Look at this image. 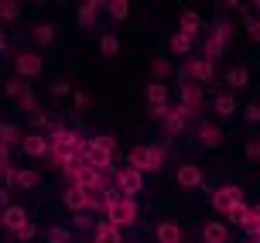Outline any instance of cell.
<instances>
[{
  "instance_id": "obj_30",
  "label": "cell",
  "mask_w": 260,
  "mask_h": 243,
  "mask_svg": "<svg viewBox=\"0 0 260 243\" xmlns=\"http://www.w3.org/2000/svg\"><path fill=\"white\" fill-rule=\"evenodd\" d=\"M89 147H96V151H117V137H110V134H100V137H92Z\"/></svg>"
},
{
  "instance_id": "obj_13",
  "label": "cell",
  "mask_w": 260,
  "mask_h": 243,
  "mask_svg": "<svg viewBox=\"0 0 260 243\" xmlns=\"http://www.w3.org/2000/svg\"><path fill=\"white\" fill-rule=\"evenodd\" d=\"M178 96H182V106L202 110V86H199V82H192V79H185L182 86H178Z\"/></svg>"
},
{
  "instance_id": "obj_37",
  "label": "cell",
  "mask_w": 260,
  "mask_h": 243,
  "mask_svg": "<svg viewBox=\"0 0 260 243\" xmlns=\"http://www.w3.org/2000/svg\"><path fill=\"white\" fill-rule=\"evenodd\" d=\"M14 236H17V240H21V243H31V240H35V236H38V230H35V223H27V226H21V230L14 233Z\"/></svg>"
},
{
  "instance_id": "obj_47",
  "label": "cell",
  "mask_w": 260,
  "mask_h": 243,
  "mask_svg": "<svg viewBox=\"0 0 260 243\" xmlns=\"http://www.w3.org/2000/svg\"><path fill=\"white\" fill-rule=\"evenodd\" d=\"M250 11H257V17H260V0H257V4H253V7H250Z\"/></svg>"
},
{
  "instance_id": "obj_35",
  "label": "cell",
  "mask_w": 260,
  "mask_h": 243,
  "mask_svg": "<svg viewBox=\"0 0 260 243\" xmlns=\"http://www.w3.org/2000/svg\"><path fill=\"white\" fill-rule=\"evenodd\" d=\"M24 89H27V86L21 82V79H7V82H4V93L14 96V100H21V93H24Z\"/></svg>"
},
{
  "instance_id": "obj_46",
  "label": "cell",
  "mask_w": 260,
  "mask_h": 243,
  "mask_svg": "<svg viewBox=\"0 0 260 243\" xmlns=\"http://www.w3.org/2000/svg\"><path fill=\"white\" fill-rule=\"evenodd\" d=\"M0 51H7V35H0Z\"/></svg>"
},
{
  "instance_id": "obj_40",
  "label": "cell",
  "mask_w": 260,
  "mask_h": 243,
  "mask_svg": "<svg viewBox=\"0 0 260 243\" xmlns=\"http://www.w3.org/2000/svg\"><path fill=\"white\" fill-rule=\"evenodd\" d=\"M171 110V103H161V106H151V113H147V120H165Z\"/></svg>"
},
{
  "instance_id": "obj_16",
  "label": "cell",
  "mask_w": 260,
  "mask_h": 243,
  "mask_svg": "<svg viewBox=\"0 0 260 243\" xmlns=\"http://www.w3.org/2000/svg\"><path fill=\"white\" fill-rule=\"evenodd\" d=\"M89 168L103 171V175H113V154H110V151H96V147H89Z\"/></svg>"
},
{
  "instance_id": "obj_12",
  "label": "cell",
  "mask_w": 260,
  "mask_h": 243,
  "mask_svg": "<svg viewBox=\"0 0 260 243\" xmlns=\"http://www.w3.org/2000/svg\"><path fill=\"white\" fill-rule=\"evenodd\" d=\"M154 236H157V243H185V230L178 226V223H171V219L157 223V226H154Z\"/></svg>"
},
{
  "instance_id": "obj_11",
  "label": "cell",
  "mask_w": 260,
  "mask_h": 243,
  "mask_svg": "<svg viewBox=\"0 0 260 243\" xmlns=\"http://www.w3.org/2000/svg\"><path fill=\"white\" fill-rule=\"evenodd\" d=\"M92 243H123V230L113 226L110 219H100L96 230H92Z\"/></svg>"
},
{
  "instance_id": "obj_36",
  "label": "cell",
  "mask_w": 260,
  "mask_h": 243,
  "mask_svg": "<svg viewBox=\"0 0 260 243\" xmlns=\"http://www.w3.org/2000/svg\"><path fill=\"white\" fill-rule=\"evenodd\" d=\"M17 103H21V110H27V113H38V100H35V93H31V89L21 93V100H17Z\"/></svg>"
},
{
  "instance_id": "obj_39",
  "label": "cell",
  "mask_w": 260,
  "mask_h": 243,
  "mask_svg": "<svg viewBox=\"0 0 260 243\" xmlns=\"http://www.w3.org/2000/svg\"><path fill=\"white\" fill-rule=\"evenodd\" d=\"M257 230H260V202H257V205H250V226H247V233L253 236Z\"/></svg>"
},
{
  "instance_id": "obj_1",
  "label": "cell",
  "mask_w": 260,
  "mask_h": 243,
  "mask_svg": "<svg viewBox=\"0 0 260 243\" xmlns=\"http://www.w3.org/2000/svg\"><path fill=\"white\" fill-rule=\"evenodd\" d=\"M127 161L134 171H141V175H154L165 168V147L161 144H141V147H134L127 154Z\"/></svg>"
},
{
  "instance_id": "obj_18",
  "label": "cell",
  "mask_w": 260,
  "mask_h": 243,
  "mask_svg": "<svg viewBox=\"0 0 260 243\" xmlns=\"http://www.w3.org/2000/svg\"><path fill=\"white\" fill-rule=\"evenodd\" d=\"M185 127H188V124H185V120L175 113V110H168V116L161 120V130H165V137H178V134H185Z\"/></svg>"
},
{
  "instance_id": "obj_32",
  "label": "cell",
  "mask_w": 260,
  "mask_h": 243,
  "mask_svg": "<svg viewBox=\"0 0 260 243\" xmlns=\"http://www.w3.org/2000/svg\"><path fill=\"white\" fill-rule=\"evenodd\" d=\"M0 144H21V134H17V127L14 124H0Z\"/></svg>"
},
{
  "instance_id": "obj_14",
  "label": "cell",
  "mask_w": 260,
  "mask_h": 243,
  "mask_svg": "<svg viewBox=\"0 0 260 243\" xmlns=\"http://www.w3.org/2000/svg\"><path fill=\"white\" fill-rule=\"evenodd\" d=\"M202 243H230V230H226V223H206L202 230H199Z\"/></svg>"
},
{
  "instance_id": "obj_2",
  "label": "cell",
  "mask_w": 260,
  "mask_h": 243,
  "mask_svg": "<svg viewBox=\"0 0 260 243\" xmlns=\"http://www.w3.org/2000/svg\"><path fill=\"white\" fill-rule=\"evenodd\" d=\"M113 185H117L120 195H127V199H137L144 192V175L141 171H134V168H113Z\"/></svg>"
},
{
  "instance_id": "obj_20",
  "label": "cell",
  "mask_w": 260,
  "mask_h": 243,
  "mask_svg": "<svg viewBox=\"0 0 260 243\" xmlns=\"http://www.w3.org/2000/svg\"><path fill=\"white\" fill-rule=\"evenodd\" d=\"M100 7H103L100 0H89V4H82V7H79V14H76L79 27H92V24H96V11H100Z\"/></svg>"
},
{
  "instance_id": "obj_5",
  "label": "cell",
  "mask_w": 260,
  "mask_h": 243,
  "mask_svg": "<svg viewBox=\"0 0 260 243\" xmlns=\"http://www.w3.org/2000/svg\"><path fill=\"white\" fill-rule=\"evenodd\" d=\"M27 223H31V216H27L24 205H7V209H0V226H4V230L17 233L21 226H27Z\"/></svg>"
},
{
  "instance_id": "obj_23",
  "label": "cell",
  "mask_w": 260,
  "mask_h": 243,
  "mask_svg": "<svg viewBox=\"0 0 260 243\" xmlns=\"http://www.w3.org/2000/svg\"><path fill=\"white\" fill-rule=\"evenodd\" d=\"M168 45H171V55H192V51H195V41L185 38L182 31H175V35L168 38Z\"/></svg>"
},
{
  "instance_id": "obj_33",
  "label": "cell",
  "mask_w": 260,
  "mask_h": 243,
  "mask_svg": "<svg viewBox=\"0 0 260 243\" xmlns=\"http://www.w3.org/2000/svg\"><path fill=\"white\" fill-rule=\"evenodd\" d=\"M230 35H233V24H230V21H219V24H216V31H212V38L219 41L222 48L230 45Z\"/></svg>"
},
{
  "instance_id": "obj_3",
  "label": "cell",
  "mask_w": 260,
  "mask_h": 243,
  "mask_svg": "<svg viewBox=\"0 0 260 243\" xmlns=\"http://www.w3.org/2000/svg\"><path fill=\"white\" fill-rule=\"evenodd\" d=\"M209 199H212V209L226 216V212H230V205L243 202V189H240V185H219V189H212V192H209Z\"/></svg>"
},
{
  "instance_id": "obj_21",
  "label": "cell",
  "mask_w": 260,
  "mask_h": 243,
  "mask_svg": "<svg viewBox=\"0 0 260 243\" xmlns=\"http://www.w3.org/2000/svg\"><path fill=\"white\" fill-rule=\"evenodd\" d=\"M144 96H147L151 106H161V103H168V86L165 82H147L144 86Z\"/></svg>"
},
{
  "instance_id": "obj_7",
  "label": "cell",
  "mask_w": 260,
  "mask_h": 243,
  "mask_svg": "<svg viewBox=\"0 0 260 243\" xmlns=\"http://www.w3.org/2000/svg\"><path fill=\"white\" fill-rule=\"evenodd\" d=\"M182 72H185V79H192V82H199V86H202V82H209V79L216 76V65L206 62V58H192Z\"/></svg>"
},
{
  "instance_id": "obj_42",
  "label": "cell",
  "mask_w": 260,
  "mask_h": 243,
  "mask_svg": "<svg viewBox=\"0 0 260 243\" xmlns=\"http://www.w3.org/2000/svg\"><path fill=\"white\" fill-rule=\"evenodd\" d=\"M247 161H250V165H257V161H260V141H247Z\"/></svg>"
},
{
  "instance_id": "obj_27",
  "label": "cell",
  "mask_w": 260,
  "mask_h": 243,
  "mask_svg": "<svg viewBox=\"0 0 260 243\" xmlns=\"http://www.w3.org/2000/svg\"><path fill=\"white\" fill-rule=\"evenodd\" d=\"M247 82H250V72L243 69V65H236V69L226 72V86H233V89H243Z\"/></svg>"
},
{
  "instance_id": "obj_48",
  "label": "cell",
  "mask_w": 260,
  "mask_h": 243,
  "mask_svg": "<svg viewBox=\"0 0 260 243\" xmlns=\"http://www.w3.org/2000/svg\"><path fill=\"white\" fill-rule=\"evenodd\" d=\"M253 236H257V240H260V230H257V233H253Z\"/></svg>"
},
{
  "instance_id": "obj_17",
  "label": "cell",
  "mask_w": 260,
  "mask_h": 243,
  "mask_svg": "<svg viewBox=\"0 0 260 243\" xmlns=\"http://www.w3.org/2000/svg\"><path fill=\"white\" fill-rule=\"evenodd\" d=\"M226 219H230L233 226H240V230H247V226H250V202H236V205H230Z\"/></svg>"
},
{
  "instance_id": "obj_9",
  "label": "cell",
  "mask_w": 260,
  "mask_h": 243,
  "mask_svg": "<svg viewBox=\"0 0 260 243\" xmlns=\"http://www.w3.org/2000/svg\"><path fill=\"white\" fill-rule=\"evenodd\" d=\"M175 181H178L182 189H199V185H206V171L199 165H182L175 171Z\"/></svg>"
},
{
  "instance_id": "obj_25",
  "label": "cell",
  "mask_w": 260,
  "mask_h": 243,
  "mask_svg": "<svg viewBox=\"0 0 260 243\" xmlns=\"http://www.w3.org/2000/svg\"><path fill=\"white\" fill-rule=\"evenodd\" d=\"M38 181H41V175H35L31 168H17L14 171V185L17 189H38Z\"/></svg>"
},
{
  "instance_id": "obj_8",
  "label": "cell",
  "mask_w": 260,
  "mask_h": 243,
  "mask_svg": "<svg viewBox=\"0 0 260 243\" xmlns=\"http://www.w3.org/2000/svg\"><path fill=\"white\" fill-rule=\"evenodd\" d=\"M195 137H199V144L202 147H219L222 144V130H219V124H212V120H199V130H195Z\"/></svg>"
},
{
  "instance_id": "obj_31",
  "label": "cell",
  "mask_w": 260,
  "mask_h": 243,
  "mask_svg": "<svg viewBox=\"0 0 260 243\" xmlns=\"http://www.w3.org/2000/svg\"><path fill=\"white\" fill-rule=\"evenodd\" d=\"M168 72H171V65H168V58H154V65H151V82H165L168 79Z\"/></svg>"
},
{
  "instance_id": "obj_6",
  "label": "cell",
  "mask_w": 260,
  "mask_h": 243,
  "mask_svg": "<svg viewBox=\"0 0 260 243\" xmlns=\"http://www.w3.org/2000/svg\"><path fill=\"white\" fill-rule=\"evenodd\" d=\"M14 65H17V76L21 79H35V76H41V69H45L41 55H35V51H21V55L14 58Z\"/></svg>"
},
{
  "instance_id": "obj_45",
  "label": "cell",
  "mask_w": 260,
  "mask_h": 243,
  "mask_svg": "<svg viewBox=\"0 0 260 243\" xmlns=\"http://www.w3.org/2000/svg\"><path fill=\"white\" fill-rule=\"evenodd\" d=\"M247 35L253 41H260V17H247Z\"/></svg>"
},
{
  "instance_id": "obj_29",
  "label": "cell",
  "mask_w": 260,
  "mask_h": 243,
  "mask_svg": "<svg viewBox=\"0 0 260 243\" xmlns=\"http://www.w3.org/2000/svg\"><path fill=\"white\" fill-rule=\"evenodd\" d=\"M0 17L4 21H17L21 17V4L17 0H0Z\"/></svg>"
},
{
  "instance_id": "obj_10",
  "label": "cell",
  "mask_w": 260,
  "mask_h": 243,
  "mask_svg": "<svg viewBox=\"0 0 260 243\" xmlns=\"http://www.w3.org/2000/svg\"><path fill=\"white\" fill-rule=\"evenodd\" d=\"M21 151H24L27 158H48L52 147H48V137H41V134H27V137H21Z\"/></svg>"
},
{
  "instance_id": "obj_41",
  "label": "cell",
  "mask_w": 260,
  "mask_h": 243,
  "mask_svg": "<svg viewBox=\"0 0 260 243\" xmlns=\"http://www.w3.org/2000/svg\"><path fill=\"white\" fill-rule=\"evenodd\" d=\"M72 223H76L79 230H86V233H89V230H96V223H92V219L86 216V212H76V219H72Z\"/></svg>"
},
{
  "instance_id": "obj_43",
  "label": "cell",
  "mask_w": 260,
  "mask_h": 243,
  "mask_svg": "<svg viewBox=\"0 0 260 243\" xmlns=\"http://www.w3.org/2000/svg\"><path fill=\"white\" fill-rule=\"evenodd\" d=\"M72 100H76V110H89V106H92L89 93H76V89H72Z\"/></svg>"
},
{
  "instance_id": "obj_24",
  "label": "cell",
  "mask_w": 260,
  "mask_h": 243,
  "mask_svg": "<svg viewBox=\"0 0 260 243\" xmlns=\"http://www.w3.org/2000/svg\"><path fill=\"white\" fill-rule=\"evenodd\" d=\"M31 38L38 41L41 48H48L55 41V24H48V21H41V24H35V31H31Z\"/></svg>"
},
{
  "instance_id": "obj_34",
  "label": "cell",
  "mask_w": 260,
  "mask_h": 243,
  "mask_svg": "<svg viewBox=\"0 0 260 243\" xmlns=\"http://www.w3.org/2000/svg\"><path fill=\"white\" fill-rule=\"evenodd\" d=\"M45 240H48V243H69V240H72V233L65 230V226H52V230L45 233Z\"/></svg>"
},
{
  "instance_id": "obj_22",
  "label": "cell",
  "mask_w": 260,
  "mask_h": 243,
  "mask_svg": "<svg viewBox=\"0 0 260 243\" xmlns=\"http://www.w3.org/2000/svg\"><path fill=\"white\" fill-rule=\"evenodd\" d=\"M212 110H216L219 116H233L236 113V96L233 93H219V96L212 100Z\"/></svg>"
},
{
  "instance_id": "obj_26",
  "label": "cell",
  "mask_w": 260,
  "mask_h": 243,
  "mask_svg": "<svg viewBox=\"0 0 260 243\" xmlns=\"http://www.w3.org/2000/svg\"><path fill=\"white\" fill-rule=\"evenodd\" d=\"M100 55H103V58H117L120 55V38L117 35H100Z\"/></svg>"
},
{
  "instance_id": "obj_44",
  "label": "cell",
  "mask_w": 260,
  "mask_h": 243,
  "mask_svg": "<svg viewBox=\"0 0 260 243\" xmlns=\"http://www.w3.org/2000/svg\"><path fill=\"white\" fill-rule=\"evenodd\" d=\"M243 116H247V124H260V103H250L243 110Z\"/></svg>"
},
{
  "instance_id": "obj_19",
  "label": "cell",
  "mask_w": 260,
  "mask_h": 243,
  "mask_svg": "<svg viewBox=\"0 0 260 243\" xmlns=\"http://www.w3.org/2000/svg\"><path fill=\"white\" fill-rule=\"evenodd\" d=\"M222 55H226V48H222V45H219L216 38H212V35H209V38H202V55H199V58H206V62L216 65V62L222 58Z\"/></svg>"
},
{
  "instance_id": "obj_38",
  "label": "cell",
  "mask_w": 260,
  "mask_h": 243,
  "mask_svg": "<svg viewBox=\"0 0 260 243\" xmlns=\"http://www.w3.org/2000/svg\"><path fill=\"white\" fill-rule=\"evenodd\" d=\"M52 96H58V100H62V96H72V86H69V82H65V79H58V82H52Z\"/></svg>"
},
{
  "instance_id": "obj_28",
  "label": "cell",
  "mask_w": 260,
  "mask_h": 243,
  "mask_svg": "<svg viewBox=\"0 0 260 243\" xmlns=\"http://www.w3.org/2000/svg\"><path fill=\"white\" fill-rule=\"evenodd\" d=\"M103 7L110 11L113 21H127V17H130V4H127V0H110V4H103Z\"/></svg>"
},
{
  "instance_id": "obj_15",
  "label": "cell",
  "mask_w": 260,
  "mask_h": 243,
  "mask_svg": "<svg viewBox=\"0 0 260 243\" xmlns=\"http://www.w3.org/2000/svg\"><path fill=\"white\" fill-rule=\"evenodd\" d=\"M178 31H182L185 38H199V35H202V17H199V14L195 11H185L182 14V21H178Z\"/></svg>"
},
{
  "instance_id": "obj_4",
  "label": "cell",
  "mask_w": 260,
  "mask_h": 243,
  "mask_svg": "<svg viewBox=\"0 0 260 243\" xmlns=\"http://www.w3.org/2000/svg\"><path fill=\"white\" fill-rule=\"evenodd\" d=\"M89 195L86 189H79V185H69L62 192V205L69 209V212H89Z\"/></svg>"
}]
</instances>
